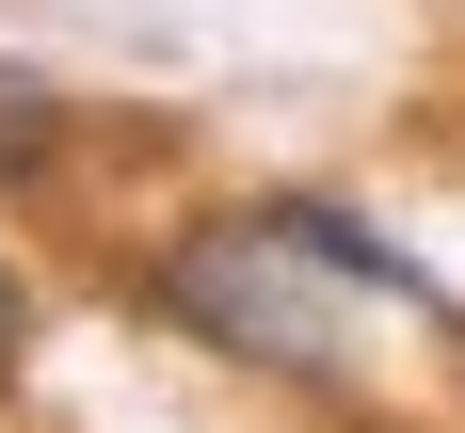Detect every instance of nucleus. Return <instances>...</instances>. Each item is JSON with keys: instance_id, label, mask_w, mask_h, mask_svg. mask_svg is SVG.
Wrapping results in <instances>:
<instances>
[{"instance_id": "1", "label": "nucleus", "mask_w": 465, "mask_h": 433, "mask_svg": "<svg viewBox=\"0 0 465 433\" xmlns=\"http://www.w3.org/2000/svg\"><path fill=\"white\" fill-rule=\"evenodd\" d=\"M144 305H161L193 353H225V369H257V385H305V401H353V385H370V321L465 337V305L433 289V257L385 241L370 209H337V192H241V209L161 225Z\"/></svg>"}, {"instance_id": "2", "label": "nucleus", "mask_w": 465, "mask_h": 433, "mask_svg": "<svg viewBox=\"0 0 465 433\" xmlns=\"http://www.w3.org/2000/svg\"><path fill=\"white\" fill-rule=\"evenodd\" d=\"M64 129H81V113H64L33 64H0V192H33L48 161H64Z\"/></svg>"}, {"instance_id": "3", "label": "nucleus", "mask_w": 465, "mask_h": 433, "mask_svg": "<svg viewBox=\"0 0 465 433\" xmlns=\"http://www.w3.org/2000/svg\"><path fill=\"white\" fill-rule=\"evenodd\" d=\"M0 353H33V273L0 257Z\"/></svg>"}]
</instances>
